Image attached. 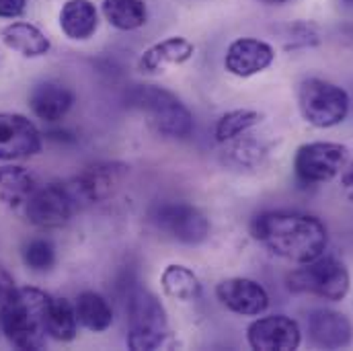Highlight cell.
Returning a JSON list of instances; mask_svg holds the SVG:
<instances>
[{
  "mask_svg": "<svg viewBox=\"0 0 353 351\" xmlns=\"http://www.w3.org/2000/svg\"><path fill=\"white\" fill-rule=\"evenodd\" d=\"M251 234L273 255L298 265L319 259L329 245L327 228L319 218L288 210L259 214L251 224Z\"/></svg>",
  "mask_w": 353,
  "mask_h": 351,
  "instance_id": "1",
  "label": "cell"
},
{
  "mask_svg": "<svg viewBox=\"0 0 353 351\" xmlns=\"http://www.w3.org/2000/svg\"><path fill=\"white\" fill-rule=\"evenodd\" d=\"M50 296L37 288H19L0 308V329L17 350L39 351L48 343L46 314Z\"/></svg>",
  "mask_w": 353,
  "mask_h": 351,
  "instance_id": "2",
  "label": "cell"
},
{
  "mask_svg": "<svg viewBox=\"0 0 353 351\" xmlns=\"http://www.w3.org/2000/svg\"><path fill=\"white\" fill-rule=\"evenodd\" d=\"M169 337V319L161 300L146 288H136L128 300V348L154 351Z\"/></svg>",
  "mask_w": 353,
  "mask_h": 351,
  "instance_id": "3",
  "label": "cell"
},
{
  "mask_svg": "<svg viewBox=\"0 0 353 351\" xmlns=\"http://www.w3.org/2000/svg\"><path fill=\"white\" fill-rule=\"evenodd\" d=\"M130 103L150 117L152 128L161 136L183 140L189 138L195 128L191 111L171 90L154 85H142L130 92Z\"/></svg>",
  "mask_w": 353,
  "mask_h": 351,
  "instance_id": "4",
  "label": "cell"
},
{
  "mask_svg": "<svg viewBox=\"0 0 353 351\" xmlns=\"http://www.w3.org/2000/svg\"><path fill=\"white\" fill-rule=\"evenodd\" d=\"M288 288L294 294H308L329 302H341L352 288V277L343 261L321 255L302 263L288 275Z\"/></svg>",
  "mask_w": 353,
  "mask_h": 351,
  "instance_id": "5",
  "label": "cell"
},
{
  "mask_svg": "<svg viewBox=\"0 0 353 351\" xmlns=\"http://www.w3.org/2000/svg\"><path fill=\"white\" fill-rule=\"evenodd\" d=\"M347 90L323 79H306L298 87V109L306 123L327 130L345 121L350 115Z\"/></svg>",
  "mask_w": 353,
  "mask_h": 351,
  "instance_id": "6",
  "label": "cell"
},
{
  "mask_svg": "<svg viewBox=\"0 0 353 351\" xmlns=\"http://www.w3.org/2000/svg\"><path fill=\"white\" fill-rule=\"evenodd\" d=\"M152 224L181 245H201L210 237L208 216L187 201H163L150 212Z\"/></svg>",
  "mask_w": 353,
  "mask_h": 351,
  "instance_id": "7",
  "label": "cell"
},
{
  "mask_svg": "<svg viewBox=\"0 0 353 351\" xmlns=\"http://www.w3.org/2000/svg\"><path fill=\"white\" fill-rule=\"evenodd\" d=\"M352 152L339 142H308L296 150L294 173L304 185L329 183L343 171Z\"/></svg>",
  "mask_w": 353,
  "mask_h": 351,
  "instance_id": "8",
  "label": "cell"
},
{
  "mask_svg": "<svg viewBox=\"0 0 353 351\" xmlns=\"http://www.w3.org/2000/svg\"><path fill=\"white\" fill-rule=\"evenodd\" d=\"M25 216L37 228H62L70 222L77 201L64 183L37 185L25 201Z\"/></svg>",
  "mask_w": 353,
  "mask_h": 351,
  "instance_id": "9",
  "label": "cell"
},
{
  "mask_svg": "<svg viewBox=\"0 0 353 351\" xmlns=\"http://www.w3.org/2000/svg\"><path fill=\"white\" fill-rule=\"evenodd\" d=\"M130 173V167L123 163H94L77 175L68 185L77 205L99 203L111 197Z\"/></svg>",
  "mask_w": 353,
  "mask_h": 351,
  "instance_id": "10",
  "label": "cell"
},
{
  "mask_svg": "<svg viewBox=\"0 0 353 351\" xmlns=\"http://www.w3.org/2000/svg\"><path fill=\"white\" fill-rule=\"evenodd\" d=\"M41 150V132L21 113H0V161H23Z\"/></svg>",
  "mask_w": 353,
  "mask_h": 351,
  "instance_id": "11",
  "label": "cell"
},
{
  "mask_svg": "<svg viewBox=\"0 0 353 351\" xmlns=\"http://www.w3.org/2000/svg\"><path fill=\"white\" fill-rule=\"evenodd\" d=\"M247 341L257 351H294L302 343V333L294 319L285 314H271L249 325Z\"/></svg>",
  "mask_w": 353,
  "mask_h": 351,
  "instance_id": "12",
  "label": "cell"
},
{
  "mask_svg": "<svg viewBox=\"0 0 353 351\" xmlns=\"http://www.w3.org/2000/svg\"><path fill=\"white\" fill-rule=\"evenodd\" d=\"M222 306L241 317H259L269 308V294L263 285L249 277H228L216 285Z\"/></svg>",
  "mask_w": 353,
  "mask_h": 351,
  "instance_id": "13",
  "label": "cell"
},
{
  "mask_svg": "<svg viewBox=\"0 0 353 351\" xmlns=\"http://www.w3.org/2000/svg\"><path fill=\"white\" fill-rule=\"evenodd\" d=\"M273 60L275 50L271 43L255 37H239L224 54V68L239 79H249L267 70Z\"/></svg>",
  "mask_w": 353,
  "mask_h": 351,
  "instance_id": "14",
  "label": "cell"
},
{
  "mask_svg": "<svg viewBox=\"0 0 353 351\" xmlns=\"http://www.w3.org/2000/svg\"><path fill=\"white\" fill-rule=\"evenodd\" d=\"M308 337L316 348L343 350L352 345L353 325L345 314L337 310L319 308L308 314Z\"/></svg>",
  "mask_w": 353,
  "mask_h": 351,
  "instance_id": "15",
  "label": "cell"
},
{
  "mask_svg": "<svg viewBox=\"0 0 353 351\" xmlns=\"http://www.w3.org/2000/svg\"><path fill=\"white\" fill-rule=\"evenodd\" d=\"M74 101V92L58 83H39L29 92V107L33 115L48 123L64 119L72 109Z\"/></svg>",
  "mask_w": 353,
  "mask_h": 351,
  "instance_id": "16",
  "label": "cell"
},
{
  "mask_svg": "<svg viewBox=\"0 0 353 351\" xmlns=\"http://www.w3.org/2000/svg\"><path fill=\"white\" fill-rule=\"evenodd\" d=\"M195 54V46L185 39V37H167L154 46H150L142 56H140V70L146 74H159L165 72L171 66H179L185 64L193 58Z\"/></svg>",
  "mask_w": 353,
  "mask_h": 351,
  "instance_id": "17",
  "label": "cell"
},
{
  "mask_svg": "<svg viewBox=\"0 0 353 351\" xmlns=\"http://www.w3.org/2000/svg\"><path fill=\"white\" fill-rule=\"evenodd\" d=\"M60 29L72 41H87L99 29V12L90 0H66L60 10Z\"/></svg>",
  "mask_w": 353,
  "mask_h": 351,
  "instance_id": "18",
  "label": "cell"
},
{
  "mask_svg": "<svg viewBox=\"0 0 353 351\" xmlns=\"http://www.w3.org/2000/svg\"><path fill=\"white\" fill-rule=\"evenodd\" d=\"M267 157H269V146L261 138L241 134L239 138L226 142L222 161L226 167L236 171H255L267 161Z\"/></svg>",
  "mask_w": 353,
  "mask_h": 351,
  "instance_id": "19",
  "label": "cell"
},
{
  "mask_svg": "<svg viewBox=\"0 0 353 351\" xmlns=\"http://www.w3.org/2000/svg\"><path fill=\"white\" fill-rule=\"evenodd\" d=\"M0 37L6 48H10L12 52L25 58H41L52 48L48 35L29 23H10L2 29Z\"/></svg>",
  "mask_w": 353,
  "mask_h": 351,
  "instance_id": "20",
  "label": "cell"
},
{
  "mask_svg": "<svg viewBox=\"0 0 353 351\" xmlns=\"http://www.w3.org/2000/svg\"><path fill=\"white\" fill-rule=\"evenodd\" d=\"M37 181L25 167L4 165L0 167V199L8 208H23L29 195L35 191Z\"/></svg>",
  "mask_w": 353,
  "mask_h": 351,
  "instance_id": "21",
  "label": "cell"
},
{
  "mask_svg": "<svg viewBox=\"0 0 353 351\" xmlns=\"http://www.w3.org/2000/svg\"><path fill=\"white\" fill-rule=\"evenodd\" d=\"M79 325H83L90 333H103L113 325V310L109 302L97 292H83L74 302Z\"/></svg>",
  "mask_w": 353,
  "mask_h": 351,
  "instance_id": "22",
  "label": "cell"
},
{
  "mask_svg": "<svg viewBox=\"0 0 353 351\" xmlns=\"http://www.w3.org/2000/svg\"><path fill=\"white\" fill-rule=\"evenodd\" d=\"M163 292L179 302H193L201 296V281L193 273V269L185 265L171 263L165 267L161 275Z\"/></svg>",
  "mask_w": 353,
  "mask_h": 351,
  "instance_id": "23",
  "label": "cell"
},
{
  "mask_svg": "<svg viewBox=\"0 0 353 351\" xmlns=\"http://www.w3.org/2000/svg\"><path fill=\"white\" fill-rule=\"evenodd\" d=\"M46 329H48V335L56 341L68 343L77 339L79 319H77L74 306L66 298H50L48 314H46Z\"/></svg>",
  "mask_w": 353,
  "mask_h": 351,
  "instance_id": "24",
  "label": "cell"
},
{
  "mask_svg": "<svg viewBox=\"0 0 353 351\" xmlns=\"http://www.w3.org/2000/svg\"><path fill=\"white\" fill-rule=\"evenodd\" d=\"M103 14L119 31H134L146 25L148 10L144 0H103Z\"/></svg>",
  "mask_w": 353,
  "mask_h": 351,
  "instance_id": "25",
  "label": "cell"
},
{
  "mask_svg": "<svg viewBox=\"0 0 353 351\" xmlns=\"http://www.w3.org/2000/svg\"><path fill=\"white\" fill-rule=\"evenodd\" d=\"M261 121H263V113H259L255 109H234V111H226L216 121L214 138H216L218 144H226V142L239 138L241 134L251 132Z\"/></svg>",
  "mask_w": 353,
  "mask_h": 351,
  "instance_id": "26",
  "label": "cell"
},
{
  "mask_svg": "<svg viewBox=\"0 0 353 351\" xmlns=\"http://www.w3.org/2000/svg\"><path fill=\"white\" fill-rule=\"evenodd\" d=\"M281 41L285 50H306L314 48L321 43V31L314 23L310 21H296L283 27L281 31Z\"/></svg>",
  "mask_w": 353,
  "mask_h": 351,
  "instance_id": "27",
  "label": "cell"
},
{
  "mask_svg": "<svg viewBox=\"0 0 353 351\" xmlns=\"http://www.w3.org/2000/svg\"><path fill=\"white\" fill-rule=\"evenodd\" d=\"M23 263L31 271H50L56 263V247L48 239H33L23 247Z\"/></svg>",
  "mask_w": 353,
  "mask_h": 351,
  "instance_id": "28",
  "label": "cell"
},
{
  "mask_svg": "<svg viewBox=\"0 0 353 351\" xmlns=\"http://www.w3.org/2000/svg\"><path fill=\"white\" fill-rule=\"evenodd\" d=\"M17 285H14V279H12V275L0 265V308L17 294Z\"/></svg>",
  "mask_w": 353,
  "mask_h": 351,
  "instance_id": "29",
  "label": "cell"
},
{
  "mask_svg": "<svg viewBox=\"0 0 353 351\" xmlns=\"http://www.w3.org/2000/svg\"><path fill=\"white\" fill-rule=\"evenodd\" d=\"M27 0H0V19H17L25 12Z\"/></svg>",
  "mask_w": 353,
  "mask_h": 351,
  "instance_id": "30",
  "label": "cell"
},
{
  "mask_svg": "<svg viewBox=\"0 0 353 351\" xmlns=\"http://www.w3.org/2000/svg\"><path fill=\"white\" fill-rule=\"evenodd\" d=\"M339 175H341V189H343L345 197L350 201H353V154L350 157L347 165L343 167V171Z\"/></svg>",
  "mask_w": 353,
  "mask_h": 351,
  "instance_id": "31",
  "label": "cell"
},
{
  "mask_svg": "<svg viewBox=\"0 0 353 351\" xmlns=\"http://www.w3.org/2000/svg\"><path fill=\"white\" fill-rule=\"evenodd\" d=\"M265 4H283V2H290V0H261Z\"/></svg>",
  "mask_w": 353,
  "mask_h": 351,
  "instance_id": "32",
  "label": "cell"
},
{
  "mask_svg": "<svg viewBox=\"0 0 353 351\" xmlns=\"http://www.w3.org/2000/svg\"><path fill=\"white\" fill-rule=\"evenodd\" d=\"M341 4H345V6H353V0H339Z\"/></svg>",
  "mask_w": 353,
  "mask_h": 351,
  "instance_id": "33",
  "label": "cell"
}]
</instances>
